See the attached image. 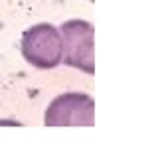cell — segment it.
Returning <instances> with one entry per match:
<instances>
[{"label":"cell","instance_id":"3","mask_svg":"<svg viewBox=\"0 0 158 158\" xmlns=\"http://www.w3.org/2000/svg\"><path fill=\"white\" fill-rule=\"evenodd\" d=\"M93 105L91 97L85 93H65L52 101L46 111L48 127H91L93 125Z\"/></svg>","mask_w":158,"mask_h":158},{"label":"cell","instance_id":"1","mask_svg":"<svg viewBox=\"0 0 158 158\" xmlns=\"http://www.w3.org/2000/svg\"><path fill=\"white\" fill-rule=\"evenodd\" d=\"M22 53L32 65L52 69L63 59L61 34L52 24H36L22 36Z\"/></svg>","mask_w":158,"mask_h":158},{"label":"cell","instance_id":"2","mask_svg":"<svg viewBox=\"0 0 158 158\" xmlns=\"http://www.w3.org/2000/svg\"><path fill=\"white\" fill-rule=\"evenodd\" d=\"M63 44V59L67 65L83 69L87 73L95 71L93 59V26L85 20H69L59 30Z\"/></svg>","mask_w":158,"mask_h":158}]
</instances>
